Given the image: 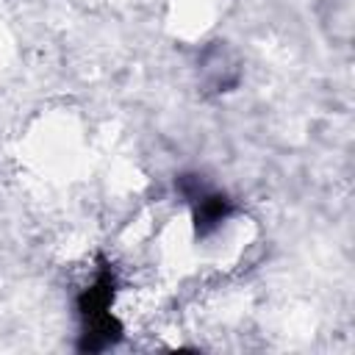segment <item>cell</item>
I'll list each match as a JSON object with an SVG mask.
<instances>
[{"mask_svg": "<svg viewBox=\"0 0 355 355\" xmlns=\"http://www.w3.org/2000/svg\"><path fill=\"white\" fill-rule=\"evenodd\" d=\"M111 300H114V277H111L108 269H103L97 275V280L78 300V311H80L83 324H86L80 349L97 352V349H105L108 344H114L119 338L122 327H119V322L108 311L111 308Z\"/></svg>", "mask_w": 355, "mask_h": 355, "instance_id": "obj_1", "label": "cell"}, {"mask_svg": "<svg viewBox=\"0 0 355 355\" xmlns=\"http://www.w3.org/2000/svg\"><path fill=\"white\" fill-rule=\"evenodd\" d=\"M230 214H233V202L225 194H219V191H202L194 200V227H197V236H208Z\"/></svg>", "mask_w": 355, "mask_h": 355, "instance_id": "obj_2", "label": "cell"}]
</instances>
